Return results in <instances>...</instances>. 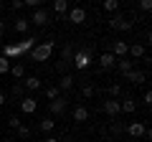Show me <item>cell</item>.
<instances>
[{"label":"cell","instance_id":"37","mask_svg":"<svg viewBox=\"0 0 152 142\" xmlns=\"http://www.w3.org/2000/svg\"><path fill=\"white\" fill-rule=\"evenodd\" d=\"M20 8H23V3H20V0H13V3H10V10H13V13H15V10H20Z\"/></svg>","mask_w":152,"mask_h":142},{"label":"cell","instance_id":"19","mask_svg":"<svg viewBox=\"0 0 152 142\" xmlns=\"http://www.w3.org/2000/svg\"><path fill=\"white\" fill-rule=\"evenodd\" d=\"M119 107H122V112H127V114H132V112H137V102H134L132 97L122 99V102H119Z\"/></svg>","mask_w":152,"mask_h":142},{"label":"cell","instance_id":"20","mask_svg":"<svg viewBox=\"0 0 152 142\" xmlns=\"http://www.w3.org/2000/svg\"><path fill=\"white\" fill-rule=\"evenodd\" d=\"M36 41H38V38H33V36H26V38H23L18 46H20V51H23V53H28V51H33V48H36Z\"/></svg>","mask_w":152,"mask_h":142},{"label":"cell","instance_id":"44","mask_svg":"<svg viewBox=\"0 0 152 142\" xmlns=\"http://www.w3.org/2000/svg\"><path fill=\"white\" fill-rule=\"evenodd\" d=\"M0 140H3V132H0Z\"/></svg>","mask_w":152,"mask_h":142},{"label":"cell","instance_id":"36","mask_svg":"<svg viewBox=\"0 0 152 142\" xmlns=\"http://www.w3.org/2000/svg\"><path fill=\"white\" fill-rule=\"evenodd\" d=\"M140 8H142L145 13H150V10H152V0H140Z\"/></svg>","mask_w":152,"mask_h":142},{"label":"cell","instance_id":"17","mask_svg":"<svg viewBox=\"0 0 152 142\" xmlns=\"http://www.w3.org/2000/svg\"><path fill=\"white\" fill-rule=\"evenodd\" d=\"M114 69L119 71L122 76H127V74H129V71L134 69V61H127V59H119V61H117V66H114Z\"/></svg>","mask_w":152,"mask_h":142},{"label":"cell","instance_id":"25","mask_svg":"<svg viewBox=\"0 0 152 142\" xmlns=\"http://www.w3.org/2000/svg\"><path fill=\"white\" fill-rule=\"evenodd\" d=\"M61 61H64V64H71V61H74V46H66V48L61 51Z\"/></svg>","mask_w":152,"mask_h":142},{"label":"cell","instance_id":"39","mask_svg":"<svg viewBox=\"0 0 152 142\" xmlns=\"http://www.w3.org/2000/svg\"><path fill=\"white\" fill-rule=\"evenodd\" d=\"M66 66H69V64H64V61H58V64H56V71H58V74H64V71H66Z\"/></svg>","mask_w":152,"mask_h":142},{"label":"cell","instance_id":"22","mask_svg":"<svg viewBox=\"0 0 152 142\" xmlns=\"http://www.w3.org/2000/svg\"><path fill=\"white\" fill-rule=\"evenodd\" d=\"M86 119H89L86 107H74V122H86Z\"/></svg>","mask_w":152,"mask_h":142},{"label":"cell","instance_id":"34","mask_svg":"<svg viewBox=\"0 0 152 142\" xmlns=\"http://www.w3.org/2000/svg\"><path fill=\"white\" fill-rule=\"evenodd\" d=\"M23 8H33V10H38V8H41V0H26Z\"/></svg>","mask_w":152,"mask_h":142},{"label":"cell","instance_id":"14","mask_svg":"<svg viewBox=\"0 0 152 142\" xmlns=\"http://www.w3.org/2000/svg\"><path fill=\"white\" fill-rule=\"evenodd\" d=\"M99 66H102L104 71H109V69H114V66H117V59H114V56L107 51V53H102V56H99Z\"/></svg>","mask_w":152,"mask_h":142},{"label":"cell","instance_id":"29","mask_svg":"<svg viewBox=\"0 0 152 142\" xmlns=\"http://www.w3.org/2000/svg\"><path fill=\"white\" fill-rule=\"evenodd\" d=\"M8 71H10V61H8L5 56H0V76H3V74H8Z\"/></svg>","mask_w":152,"mask_h":142},{"label":"cell","instance_id":"32","mask_svg":"<svg viewBox=\"0 0 152 142\" xmlns=\"http://www.w3.org/2000/svg\"><path fill=\"white\" fill-rule=\"evenodd\" d=\"M20 124H23V122H20V117H15V114H13L10 119H8V127H10V130H18Z\"/></svg>","mask_w":152,"mask_h":142},{"label":"cell","instance_id":"15","mask_svg":"<svg viewBox=\"0 0 152 142\" xmlns=\"http://www.w3.org/2000/svg\"><path fill=\"white\" fill-rule=\"evenodd\" d=\"M74 81H76V79L71 76V74H61V79H58L56 86H58L61 91H69V89H74Z\"/></svg>","mask_w":152,"mask_h":142},{"label":"cell","instance_id":"16","mask_svg":"<svg viewBox=\"0 0 152 142\" xmlns=\"http://www.w3.org/2000/svg\"><path fill=\"white\" fill-rule=\"evenodd\" d=\"M23 89H26V91H36V89H41V79H38V76H23Z\"/></svg>","mask_w":152,"mask_h":142},{"label":"cell","instance_id":"13","mask_svg":"<svg viewBox=\"0 0 152 142\" xmlns=\"http://www.w3.org/2000/svg\"><path fill=\"white\" fill-rule=\"evenodd\" d=\"M124 79H127V81H132V84H145L147 81V74H145V71H140V69H132Z\"/></svg>","mask_w":152,"mask_h":142},{"label":"cell","instance_id":"8","mask_svg":"<svg viewBox=\"0 0 152 142\" xmlns=\"http://www.w3.org/2000/svg\"><path fill=\"white\" fill-rule=\"evenodd\" d=\"M127 56H132V61H140V59H145L147 56V48H145V43H132L129 46V51H127Z\"/></svg>","mask_w":152,"mask_h":142},{"label":"cell","instance_id":"10","mask_svg":"<svg viewBox=\"0 0 152 142\" xmlns=\"http://www.w3.org/2000/svg\"><path fill=\"white\" fill-rule=\"evenodd\" d=\"M124 130H127V135H129V137H134V140H137V137H145V130H147V127L142 124V122H129Z\"/></svg>","mask_w":152,"mask_h":142},{"label":"cell","instance_id":"1","mask_svg":"<svg viewBox=\"0 0 152 142\" xmlns=\"http://www.w3.org/2000/svg\"><path fill=\"white\" fill-rule=\"evenodd\" d=\"M51 53H53V43H51V41H46V43H36V48L31 51L33 61H48Z\"/></svg>","mask_w":152,"mask_h":142},{"label":"cell","instance_id":"6","mask_svg":"<svg viewBox=\"0 0 152 142\" xmlns=\"http://www.w3.org/2000/svg\"><path fill=\"white\" fill-rule=\"evenodd\" d=\"M127 51H129V43H127V41H114L109 53H112L117 61H119V59H124V56H127Z\"/></svg>","mask_w":152,"mask_h":142},{"label":"cell","instance_id":"7","mask_svg":"<svg viewBox=\"0 0 152 142\" xmlns=\"http://www.w3.org/2000/svg\"><path fill=\"white\" fill-rule=\"evenodd\" d=\"M48 112H51V117H61V114L66 112V99H64V97L53 99V102L48 104Z\"/></svg>","mask_w":152,"mask_h":142},{"label":"cell","instance_id":"42","mask_svg":"<svg viewBox=\"0 0 152 142\" xmlns=\"http://www.w3.org/2000/svg\"><path fill=\"white\" fill-rule=\"evenodd\" d=\"M43 142H58V140H56V137H46Z\"/></svg>","mask_w":152,"mask_h":142},{"label":"cell","instance_id":"2","mask_svg":"<svg viewBox=\"0 0 152 142\" xmlns=\"http://www.w3.org/2000/svg\"><path fill=\"white\" fill-rule=\"evenodd\" d=\"M74 69L76 71H84V69H89V64H91V51L89 48H81V51H76L74 53Z\"/></svg>","mask_w":152,"mask_h":142},{"label":"cell","instance_id":"40","mask_svg":"<svg viewBox=\"0 0 152 142\" xmlns=\"http://www.w3.org/2000/svg\"><path fill=\"white\" fill-rule=\"evenodd\" d=\"M3 33H5V23L0 20V36H3Z\"/></svg>","mask_w":152,"mask_h":142},{"label":"cell","instance_id":"33","mask_svg":"<svg viewBox=\"0 0 152 142\" xmlns=\"http://www.w3.org/2000/svg\"><path fill=\"white\" fill-rule=\"evenodd\" d=\"M109 94H112V99H117L122 94V86H119V84H112V86H109Z\"/></svg>","mask_w":152,"mask_h":142},{"label":"cell","instance_id":"24","mask_svg":"<svg viewBox=\"0 0 152 142\" xmlns=\"http://www.w3.org/2000/svg\"><path fill=\"white\" fill-rule=\"evenodd\" d=\"M53 127H56L53 117H43V119H41V130H43V132H53Z\"/></svg>","mask_w":152,"mask_h":142},{"label":"cell","instance_id":"5","mask_svg":"<svg viewBox=\"0 0 152 142\" xmlns=\"http://www.w3.org/2000/svg\"><path fill=\"white\" fill-rule=\"evenodd\" d=\"M104 112H107L109 117H112V119H117V117L122 114V107H119V99H107V102H104V107H102Z\"/></svg>","mask_w":152,"mask_h":142},{"label":"cell","instance_id":"35","mask_svg":"<svg viewBox=\"0 0 152 142\" xmlns=\"http://www.w3.org/2000/svg\"><path fill=\"white\" fill-rule=\"evenodd\" d=\"M81 94H84L86 99H91V97H94V86H91V84H86V86L81 89Z\"/></svg>","mask_w":152,"mask_h":142},{"label":"cell","instance_id":"30","mask_svg":"<svg viewBox=\"0 0 152 142\" xmlns=\"http://www.w3.org/2000/svg\"><path fill=\"white\" fill-rule=\"evenodd\" d=\"M122 132H124V124H122L119 119H114L112 122V135H122Z\"/></svg>","mask_w":152,"mask_h":142},{"label":"cell","instance_id":"4","mask_svg":"<svg viewBox=\"0 0 152 142\" xmlns=\"http://www.w3.org/2000/svg\"><path fill=\"white\" fill-rule=\"evenodd\" d=\"M66 20L74 23V26H81V23L86 20V10H84V8H79V5L69 8V13H66Z\"/></svg>","mask_w":152,"mask_h":142},{"label":"cell","instance_id":"26","mask_svg":"<svg viewBox=\"0 0 152 142\" xmlns=\"http://www.w3.org/2000/svg\"><path fill=\"white\" fill-rule=\"evenodd\" d=\"M104 10L107 13H117L119 10V0H104Z\"/></svg>","mask_w":152,"mask_h":142},{"label":"cell","instance_id":"43","mask_svg":"<svg viewBox=\"0 0 152 142\" xmlns=\"http://www.w3.org/2000/svg\"><path fill=\"white\" fill-rule=\"evenodd\" d=\"M0 142H15V140H0Z\"/></svg>","mask_w":152,"mask_h":142},{"label":"cell","instance_id":"9","mask_svg":"<svg viewBox=\"0 0 152 142\" xmlns=\"http://www.w3.org/2000/svg\"><path fill=\"white\" fill-rule=\"evenodd\" d=\"M36 109H38V102L33 97H23L20 99V112L23 114H36Z\"/></svg>","mask_w":152,"mask_h":142},{"label":"cell","instance_id":"3","mask_svg":"<svg viewBox=\"0 0 152 142\" xmlns=\"http://www.w3.org/2000/svg\"><path fill=\"white\" fill-rule=\"evenodd\" d=\"M109 28H114V31H132V28H134V23H132L129 18H124V15H119V13H117L114 18H109Z\"/></svg>","mask_w":152,"mask_h":142},{"label":"cell","instance_id":"41","mask_svg":"<svg viewBox=\"0 0 152 142\" xmlns=\"http://www.w3.org/2000/svg\"><path fill=\"white\" fill-rule=\"evenodd\" d=\"M3 104H5V94L0 91V107H3Z\"/></svg>","mask_w":152,"mask_h":142},{"label":"cell","instance_id":"11","mask_svg":"<svg viewBox=\"0 0 152 142\" xmlns=\"http://www.w3.org/2000/svg\"><path fill=\"white\" fill-rule=\"evenodd\" d=\"M28 23H36V26H46V23H48V10H43V8L33 10V15L28 18Z\"/></svg>","mask_w":152,"mask_h":142},{"label":"cell","instance_id":"28","mask_svg":"<svg viewBox=\"0 0 152 142\" xmlns=\"http://www.w3.org/2000/svg\"><path fill=\"white\" fill-rule=\"evenodd\" d=\"M46 97L53 102V99H58V97H61V89H58V86H48V89H46Z\"/></svg>","mask_w":152,"mask_h":142},{"label":"cell","instance_id":"18","mask_svg":"<svg viewBox=\"0 0 152 142\" xmlns=\"http://www.w3.org/2000/svg\"><path fill=\"white\" fill-rule=\"evenodd\" d=\"M69 0H53V13L56 15H66V13H69Z\"/></svg>","mask_w":152,"mask_h":142},{"label":"cell","instance_id":"12","mask_svg":"<svg viewBox=\"0 0 152 142\" xmlns=\"http://www.w3.org/2000/svg\"><path fill=\"white\" fill-rule=\"evenodd\" d=\"M3 56H5L8 61H10V59H20L23 51H20V46H18V43H8L5 48H3Z\"/></svg>","mask_w":152,"mask_h":142},{"label":"cell","instance_id":"31","mask_svg":"<svg viewBox=\"0 0 152 142\" xmlns=\"http://www.w3.org/2000/svg\"><path fill=\"white\" fill-rule=\"evenodd\" d=\"M18 137H20V140H28V137H31V127L20 124V127H18Z\"/></svg>","mask_w":152,"mask_h":142},{"label":"cell","instance_id":"38","mask_svg":"<svg viewBox=\"0 0 152 142\" xmlns=\"http://www.w3.org/2000/svg\"><path fill=\"white\" fill-rule=\"evenodd\" d=\"M142 102H145L147 107H150V104H152V91H145V97H142Z\"/></svg>","mask_w":152,"mask_h":142},{"label":"cell","instance_id":"21","mask_svg":"<svg viewBox=\"0 0 152 142\" xmlns=\"http://www.w3.org/2000/svg\"><path fill=\"white\" fill-rule=\"evenodd\" d=\"M8 74H10L15 81H20V79L26 76V66H23V64H15V66H10V71H8Z\"/></svg>","mask_w":152,"mask_h":142},{"label":"cell","instance_id":"23","mask_svg":"<svg viewBox=\"0 0 152 142\" xmlns=\"http://www.w3.org/2000/svg\"><path fill=\"white\" fill-rule=\"evenodd\" d=\"M28 28H31V23H28V18H15V33H23L26 36Z\"/></svg>","mask_w":152,"mask_h":142},{"label":"cell","instance_id":"27","mask_svg":"<svg viewBox=\"0 0 152 142\" xmlns=\"http://www.w3.org/2000/svg\"><path fill=\"white\" fill-rule=\"evenodd\" d=\"M13 97H15V99H23V97H26V89H23V84H13Z\"/></svg>","mask_w":152,"mask_h":142}]
</instances>
